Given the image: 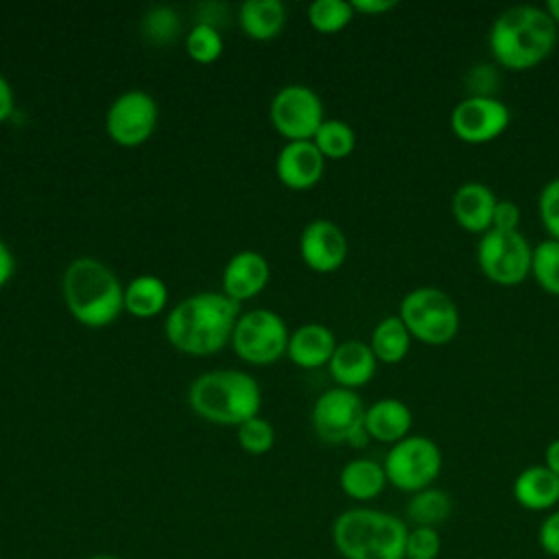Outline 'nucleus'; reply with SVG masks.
Here are the masks:
<instances>
[{"mask_svg":"<svg viewBox=\"0 0 559 559\" xmlns=\"http://www.w3.org/2000/svg\"><path fill=\"white\" fill-rule=\"evenodd\" d=\"M271 277V266L269 260L253 249H242L236 251L225 269H223V293L240 304L251 297H255L269 282Z\"/></svg>","mask_w":559,"mask_h":559,"instance_id":"obj_16","label":"nucleus"},{"mask_svg":"<svg viewBox=\"0 0 559 559\" xmlns=\"http://www.w3.org/2000/svg\"><path fill=\"white\" fill-rule=\"evenodd\" d=\"M13 105H15L13 87H11V83L7 81V76L0 72V122L7 120V118L13 114Z\"/></svg>","mask_w":559,"mask_h":559,"instance_id":"obj_38","label":"nucleus"},{"mask_svg":"<svg viewBox=\"0 0 559 559\" xmlns=\"http://www.w3.org/2000/svg\"><path fill=\"white\" fill-rule=\"evenodd\" d=\"M487 44L502 68L531 70L555 50L557 24L544 7L513 4L496 15Z\"/></svg>","mask_w":559,"mask_h":559,"instance_id":"obj_2","label":"nucleus"},{"mask_svg":"<svg viewBox=\"0 0 559 559\" xmlns=\"http://www.w3.org/2000/svg\"><path fill=\"white\" fill-rule=\"evenodd\" d=\"M325 157L312 140H288L277 157L275 173L280 181L293 190H308L321 181Z\"/></svg>","mask_w":559,"mask_h":559,"instance_id":"obj_15","label":"nucleus"},{"mask_svg":"<svg viewBox=\"0 0 559 559\" xmlns=\"http://www.w3.org/2000/svg\"><path fill=\"white\" fill-rule=\"evenodd\" d=\"M179 31V17L170 7H155L144 17V33L153 41H170Z\"/></svg>","mask_w":559,"mask_h":559,"instance_id":"obj_34","label":"nucleus"},{"mask_svg":"<svg viewBox=\"0 0 559 559\" xmlns=\"http://www.w3.org/2000/svg\"><path fill=\"white\" fill-rule=\"evenodd\" d=\"M269 116L271 124L286 140H312L325 120L321 96L304 83H288L280 87L271 98Z\"/></svg>","mask_w":559,"mask_h":559,"instance_id":"obj_11","label":"nucleus"},{"mask_svg":"<svg viewBox=\"0 0 559 559\" xmlns=\"http://www.w3.org/2000/svg\"><path fill=\"white\" fill-rule=\"evenodd\" d=\"M531 275L542 290L559 297V240L546 238L533 247Z\"/></svg>","mask_w":559,"mask_h":559,"instance_id":"obj_28","label":"nucleus"},{"mask_svg":"<svg viewBox=\"0 0 559 559\" xmlns=\"http://www.w3.org/2000/svg\"><path fill=\"white\" fill-rule=\"evenodd\" d=\"M452 509H454V502L450 493L432 485L411 493V500L406 504V515L413 526L437 528L452 515Z\"/></svg>","mask_w":559,"mask_h":559,"instance_id":"obj_26","label":"nucleus"},{"mask_svg":"<svg viewBox=\"0 0 559 559\" xmlns=\"http://www.w3.org/2000/svg\"><path fill=\"white\" fill-rule=\"evenodd\" d=\"M544 9H546L548 15L552 17V22L559 26V0H548V2L544 4Z\"/></svg>","mask_w":559,"mask_h":559,"instance_id":"obj_41","label":"nucleus"},{"mask_svg":"<svg viewBox=\"0 0 559 559\" xmlns=\"http://www.w3.org/2000/svg\"><path fill=\"white\" fill-rule=\"evenodd\" d=\"M362 397L354 389H325L312 406V428L325 443H349L362 448L369 441L365 430Z\"/></svg>","mask_w":559,"mask_h":559,"instance_id":"obj_7","label":"nucleus"},{"mask_svg":"<svg viewBox=\"0 0 559 559\" xmlns=\"http://www.w3.org/2000/svg\"><path fill=\"white\" fill-rule=\"evenodd\" d=\"M286 321L269 308H253L238 317L231 347L238 358L251 365H269L286 354L288 347Z\"/></svg>","mask_w":559,"mask_h":559,"instance_id":"obj_10","label":"nucleus"},{"mask_svg":"<svg viewBox=\"0 0 559 559\" xmlns=\"http://www.w3.org/2000/svg\"><path fill=\"white\" fill-rule=\"evenodd\" d=\"M406 535L402 518L371 507L347 509L332 524V542L343 559H404Z\"/></svg>","mask_w":559,"mask_h":559,"instance_id":"obj_4","label":"nucleus"},{"mask_svg":"<svg viewBox=\"0 0 559 559\" xmlns=\"http://www.w3.org/2000/svg\"><path fill=\"white\" fill-rule=\"evenodd\" d=\"M513 498L528 511H555L559 504V476L544 463L528 465L513 480Z\"/></svg>","mask_w":559,"mask_h":559,"instance_id":"obj_21","label":"nucleus"},{"mask_svg":"<svg viewBox=\"0 0 559 559\" xmlns=\"http://www.w3.org/2000/svg\"><path fill=\"white\" fill-rule=\"evenodd\" d=\"M61 290L70 314L87 328L109 325L124 310V288L116 273L90 255L74 258L66 266Z\"/></svg>","mask_w":559,"mask_h":559,"instance_id":"obj_3","label":"nucleus"},{"mask_svg":"<svg viewBox=\"0 0 559 559\" xmlns=\"http://www.w3.org/2000/svg\"><path fill=\"white\" fill-rule=\"evenodd\" d=\"M168 301V286L162 277L142 273L124 286V310L138 319L155 317Z\"/></svg>","mask_w":559,"mask_h":559,"instance_id":"obj_24","label":"nucleus"},{"mask_svg":"<svg viewBox=\"0 0 559 559\" xmlns=\"http://www.w3.org/2000/svg\"><path fill=\"white\" fill-rule=\"evenodd\" d=\"M192 411L221 426H240L255 417L262 404L258 380L240 369H216L197 376L188 389Z\"/></svg>","mask_w":559,"mask_h":559,"instance_id":"obj_5","label":"nucleus"},{"mask_svg":"<svg viewBox=\"0 0 559 559\" xmlns=\"http://www.w3.org/2000/svg\"><path fill=\"white\" fill-rule=\"evenodd\" d=\"M537 212H539L542 225L548 231V238L559 240V177H552L539 190Z\"/></svg>","mask_w":559,"mask_h":559,"instance_id":"obj_33","label":"nucleus"},{"mask_svg":"<svg viewBox=\"0 0 559 559\" xmlns=\"http://www.w3.org/2000/svg\"><path fill=\"white\" fill-rule=\"evenodd\" d=\"M382 467L389 485L400 491L415 493L432 487V483L439 478L443 454L430 437L408 435L389 448Z\"/></svg>","mask_w":559,"mask_h":559,"instance_id":"obj_8","label":"nucleus"},{"mask_svg":"<svg viewBox=\"0 0 559 559\" xmlns=\"http://www.w3.org/2000/svg\"><path fill=\"white\" fill-rule=\"evenodd\" d=\"M336 345V336L328 325L304 323L290 332L286 354L295 365L304 369H317L330 362Z\"/></svg>","mask_w":559,"mask_h":559,"instance_id":"obj_20","label":"nucleus"},{"mask_svg":"<svg viewBox=\"0 0 559 559\" xmlns=\"http://www.w3.org/2000/svg\"><path fill=\"white\" fill-rule=\"evenodd\" d=\"M186 50L199 63H212L223 52V35L207 22H197L186 35Z\"/></svg>","mask_w":559,"mask_h":559,"instance_id":"obj_30","label":"nucleus"},{"mask_svg":"<svg viewBox=\"0 0 559 559\" xmlns=\"http://www.w3.org/2000/svg\"><path fill=\"white\" fill-rule=\"evenodd\" d=\"M354 7L347 0H314L308 4V22L319 33H336L354 17Z\"/></svg>","mask_w":559,"mask_h":559,"instance_id":"obj_29","label":"nucleus"},{"mask_svg":"<svg viewBox=\"0 0 559 559\" xmlns=\"http://www.w3.org/2000/svg\"><path fill=\"white\" fill-rule=\"evenodd\" d=\"M441 552V537L437 528L413 526L406 535L404 559H437Z\"/></svg>","mask_w":559,"mask_h":559,"instance_id":"obj_32","label":"nucleus"},{"mask_svg":"<svg viewBox=\"0 0 559 559\" xmlns=\"http://www.w3.org/2000/svg\"><path fill=\"white\" fill-rule=\"evenodd\" d=\"M496 203L498 199L487 183L465 181L452 194V216L465 231L485 234L491 229Z\"/></svg>","mask_w":559,"mask_h":559,"instance_id":"obj_17","label":"nucleus"},{"mask_svg":"<svg viewBox=\"0 0 559 559\" xmlns=\"http://www.w3.org/2000/svg\"><path fill=\"white\" fill-rule=\"evenodd\" d=\"M347 251L345 231L330 218H314L299 234V255L312 271L332 273L341 269Z\"/></svg>","mask_w":559,"mask_h":559,"instance_id":"obj_14","label":"nucleus"},{"mask_svg":"<svg viewBox=\"0 0 559 559\" xmlns=\"http://www.w3.org/2000/svg\"><path fill=\"white\" fill-rule=\"evenodd\" d=\"M238 24L251 39H273L286 24V9L280 0H245L238 9Z\"/></svg>","mask_w":559,"mask_h":559,"instance_id":"obj_23","label":"nucleus"},{"mask_svg":"<svg viewBox=\"0 0 559 559\" xmlns=\"http://www.w3.org/2000/svg\"><path fill=\"white\" fill-rule=\"evenodd\" d=\"M520 205L511 199H498L496 207H493V218H491V229H500V231H518L520 227Z\"/></svg>","mask_w":559,"mask_h":559,"instance_id":"obj_35","label":"nucleus"},{"mask_svg":"<svg viewBox=\"0 0 559 559\" xmlns=\"http://www.w3.org/2000/svg\"><path fill=\"white\" fill-rule=\"evenodd\" d=\"M476 260L483 275L498 286H518L531 275L533 247L526 236L518 231L487 229L480 234Z\"/></svg>","mask_w":559,"mask_h":559,"instance_id":"obj_9","label":"nucleus"},{"mask_svg":"<svg viewBox=\"0 0 559 559\" xmlns=\"http://www.w3.org/2000/svg\"><path fill=\"white\" fill-rule=\"evenodd\" d=\"M238 317V304L225 293L203 290L170 308L164 332L175 349L190 356H210L231 341Z\"/></svg>","mask_w":559,"mask_h":559,"instance_id":"obj_1","label":"nucleus"},{"mask_svg":"<svg viewBox=\"0 0 559 559\" xmlns=\"http://www.w3.org/2000/svg\"><path fill=\"white\" fill-rule=\"evenodd\" d=\"M338 485L345 496H349L356 502H369L376 500L384 487L389 485L382 463L373 459H352L343 465L338 474Z\"/></svg>","mask_w":559,"mask_h":559,"instance_id":"obj_22","label":"nucleus"},{"mask_svg":"<svg viewBox=\"0 0 559 559\" xmlns=\"http://www.w3.org/2000/svg\"><path fill=\"white\" fill-rule=\"evenodd\" d=\"M312 142L317 144L325 159H343L354 151L356 133L345 120L325 118L317 129Z\"/></svg>","mask_w":559,"mask_h":559,"instance_id":"obj_27","label":"nucleus"},{"mask_svg":"<svg viewBox=\"0 0 559 559\" xmlns=\"http://www.w3.org/2000/svg\"><path fill=\"white\" fill-rule=\"evenodd\" d=\"M330 376L334 378L336 386L345 389H360L365 386L376 369H378V358L373 356L369 343L362 341H343L336 345L330 362H328Z\"/></svg>","mask_w":559,"mask_h":559,"instance_id":"obj_18","label":"nucleus"},{"mask_svg":"<svg viewBox=\"0 0 559 559\" xmlns=\"http://www.w3.org/2000/svg\"><path fill=\"white\" fill-rule=\"evenodd\" d=\"M411 341H413V336L406 330V325L402 323V319L397 314H389V317L380 319L376 323V328L371 330L369 347H371L373 356L378 358V362L395 365L406 358V354L411 349Z\"/></svg>","mask_w":559,"mask_h":559,"instance_id":"obj_25","label":"nucleus"},{"mask_svg":"<svg viewBox=\"0 0 559 559\" xmlns=\"http://www.w3.org/2000/svg\"><path fill=\"white\" fill-rule=\"evenodd\" d=\"M354 11L358 13H367V15H380L386 13L391 9L397 7L395 0H352Z\"/></svg>","mask_w":559,"mask_h":559,"instance_id":"obj_37","label":"nucleus"},{"mask_svg":"<svg viewBox=\"0 0 559 559\" xmlns=\"http://www.w3.org/2000/svg\"><path fill=\"white\" fill-rule=\"evenodd\" d=\"M413 413L406 402L397 397H380L365 411V430L369 439L380 443H397L411 435Z\"/></svg>","mask_w":559,"mask_h":559,"instance_id":"obj_19","label":"nucleus"},{"mask_svg":"<svg viewBox=\"0 0 559 559\" xmlns=\"http://www.w3.org/2000/svg\"><path fill=\"white\" fill-rule=\"evenodd\" d=\"M236 439L240 448L249 454H264L275 443V428L264 417L255 415L240 426H236Z\"/></svg>","mask_w":559,"mask_h":559,"instance_id":"obj_31","label":"nucleus"},{"mask_svg":"<svg viewBox=\"0 0 559 559\" xmlns=\"http://www.w3.org/2000/svg\"><path fill=\"white\" fill-rule=\"evenodd\" d=\"M13 271H15L13 253L9 251L7 242L0 238V288L13 277Z\"/></svg>","mask_w":559,"mask_h":559,"instance_id":"obj_39","label":"nucleus"},{"mask_svg":"<svg viewBox=\"0 0 559 559\" xmlns=\"http://www.w3.org/2000/svg\"><path fill=\"white\" fill-rule=\"evenodd\" d=\"M87 559H120V557H114V555H92Z\"/></svg>","mask_w":559,"mask_h":559,"instance_id":"obj_42","label":"nucleus"},{"mask_svg":"<svg viewBox=\"0 0 559 559\" xmlns=\"http://www.w3.org/2000/svg\"><path fill=\"white\" fill-rule=\"evenodd\" d=\"M397 317L413 338L426 345H445L459 334L461 314L454 299L437 286H417L400 301Z\"/></svg>","mask_w":559,"mask_h":559,"instance_id":"obj_6","label":"nucleus"},{"mask_svg":"<svg viewBox=\"0 0 559 559\" xmlns=\"http://www.w3.org/2000/svg\"><path fill=\"white\" fill-rule=\"evenodd\" d=\"M537 542L542 550L555 559H559V509L550 511L537 531Z\"/></svg>","mask_w":559,"mask_h":559,"instance_id":"obj_36","label":"nucleus"},{"mask_svg":"<svg viewBox=\"0 0 559 559\" xmlns=\"http://www.w3.org/2000/svg\"><path fill=\"white\" fill-rule=\"evenodd\" d=\"M544 465L559 476V437L552 439L544 450Z\"/></svg>","mask_w":559,"mask_h":559,"instance_id":"obj_40","label":"nucleus"},{"mask_svg":"<svg viewBox=\"0 0 559 559\" xmlns=\"http://www.w3.org/2000/svg\"><path fill=\"white\" fill-rule=\"evenodd\" d=\"M511 111L496 98L485 94H469L459 100L450 114V129L467 144H487L504 133Z\"/></svg>","mask_w":559,"mask_h":559,"instance_id":"obj_13","label":"nucleus"},{"mask_svg":"<svg viewBox=\"0 0 559 559\" xmlns=\"http://www.w3.org/2000/svg\"><path fill=\"white\" fill-rule=\"evenodd\" d=\"M157 118L159 109L148 92L127 90L111 100L105 114V129L116 144L140 146L153 135Z\"/></svg>","mask_w":559,"mask_h":559,"instance_id":"obj_12","label":"nucleus"}]
</instances>
